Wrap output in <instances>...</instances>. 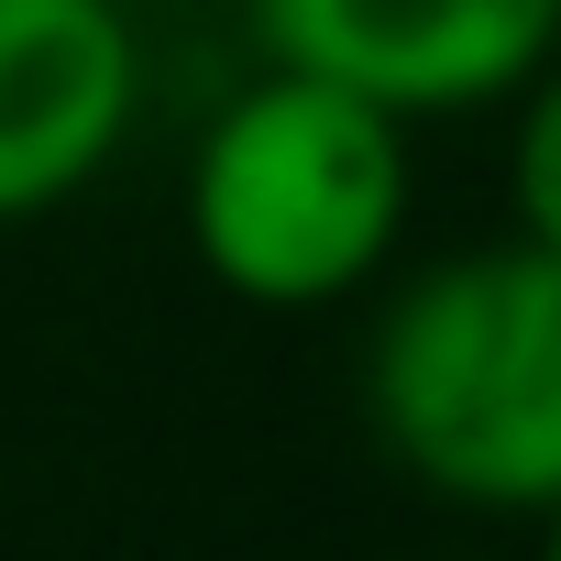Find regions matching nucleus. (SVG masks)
Segmentation results:
<instances>
[{"mask_svg": "<svg viewBox=\"0 0 561 561\" xmlns=\"http://www.w3.org/2000/svg\"><path fill=\"white\" fill-rule=\"evenodd\" d=\"M264 67L331 78L375 111L462 122L495 111L550 45H561V0H242Z\"/></svg>", "mask_w": 561, "mask_h": 561, "instance_id": "7ed1b4c3", "label": "nucleus"}, {"mask_svg": "<svg viewBox=\"0 0 561 561\" xmlns=\"http://www.w3.org/2000/svg\"><path fill=\"white\" fill-rule=\"evenodd\" d=\"M144 111V45L111 0H0V231L111 176Z\"/></svg>", "mask_w": 561, "mask_h": 561, "instance_id": "20e7f679", "label": "nucleus"}, {"mask_svg": "<svg viewBox=\"0 0 561 561\" xmlns=\"http://www.w3.org/2000/svg\"><path fill=\"white\" fill-rule=\"evenodd\" d=\"M364 430L440 506H561V253L506 231L419 264L364 342Z\"/></svg>", "mask_w": 561, "mask_h": 561, "instance_id": "f257e3e1", "label": "nucleus"}, {"mask_svg": "<svg viewBox=\"0 0 561 561\" xmlns=\"http://www.w3.org/2000/svg\"><path fill=\"white\" fill-rule=\"evenodd\" d=\"M111 12H187V0H111Z\"/></svg>", "mask_w": 561, "mask_h": 561, "instance_id": "0eeeda50", "label": "nucleus"}, {"mask_svg": "<svg viewBox=\"0 0 561 561\" xmlns=\"http://www.w3.org/2000/svg\"><path fill=\"white\" fill-rule=\"evenodd\" d=\"M539 561H561V506H539Z\"/></svg>", "mask_w": 561, "mask_h": 561, "instance_id": "423d86ee", "label": "nucleus"}, {"mask_svg": "<svg viewBox=\"0 0 561 561\" xmlns=\"http://www.w3.org/2000/svg\"><path fill=\"white\" fill-rule=\"evenodd\" d=\"M187 253L220 298L242 309H342L408 242L419 209V144L397 111L298 78V67H253L187 144Z\"/></svg>", "mask_w": 561, "mask_h": 561, "instance_id": "f03ea898", "label": "nucleus"}, {"mask_svg": "<svg viewBox=\"0 0 561 561\" xmlns=\"http://www.w3.org/2000/svg\"><path fill=\"white\" fill-rule=\"evenodd\" d=\"M506 111V231L561 253V45L495 100Z\"/></svg>", "mask_w": 561, "mask_h": 561, "instance_id": "39448f33", "label": "nucleus"}]
</instances>
